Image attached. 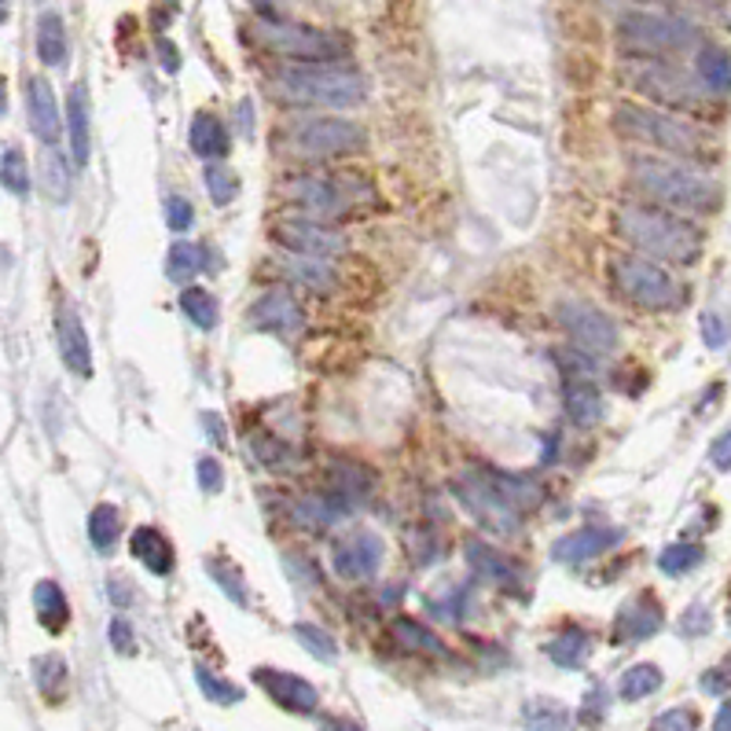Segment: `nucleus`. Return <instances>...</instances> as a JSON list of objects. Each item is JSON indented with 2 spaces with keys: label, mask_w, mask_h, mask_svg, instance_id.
<instances>
[{
  "label": "nucleus",
  "mask_w": 731,
  "mask_h": 731,
  "mask_svg": "<svg viewBox=\"0 0 731 731\" xmlns=\"http://www.w3.org/2000/svg\"><path fill=\"white\" fill-rule=\"evenodd\" d=\"M614 232L643 254L666 257V262L691 265L702 254V232L691 220L669 214L666 206L629 203L614 214Z\"/></svg>",
  "instance_id": "f257e3e1"
},
{
  "label": "nucleus",
  "mask_w": 731,
  "mask_h": 731,
  "mask_svg": "<svg viewBox=\"0 0 731 731\" xmlns=\"http://www.w3.org/2000/svg\"><path fill=\"white\" fill-rule=\"evenodd\" d=\"M632 185L666 210L714 214L720 206V185L706 169L680 166L666 159H632Z\"/></svg>",
  "instance_id": "f03ea898"
},
{
  "label": "nucleus",
  "mask_w": 731,
  "mask_h": 731,
  "mask_svg": "<svg viewBox=\"0 0 731 731\" xmlns=\"http://www.w3.org/2000/svg\"><path fill=\"white\" fill-rule=\"evenodd\" d=\"M276 92H280L287 103H298V108L350 111L368 100V81H364L357 71H342V66H327V63H305V66H287V71H280Z\"/></svg>",
  "instance_id": "7ed1b4c3"
},
{
  "label": "nucleus",
  "mask_w": 731,
  "mask_h": 731,
  "mask_svg": "<svg viewBox=\"0 0 731 731\" xmlns=\"http://www.w3.org/2000/svg\"><path fill=\"white\" fill-rule=\"evenodd\" d=\"M254 41L273 55L294 63H335L350 52V41L335 30H320V26L291 23V18H257L254 23Z\"/></svg>",
  "instance_id": "20e7f679"
},
{
  "label": "nucleus",
  "mask_w": 731,
  "mask_h": 731,
  "mask_svg": "<svg viewBox=\"0 0 731 731\" xmlns=\"http://www.w3.org/2000/svg\"><path fill=\"white\" fill-rule=\"evenodd\" d=\"M614 129L629 140L651 143L658 151H669V155L680 159H698L706 151V140L695 125L672 118V114L651 111V108H637V103H618L614 111Z\"/></svg>",
  "instance_id": "39448f33"
},
{
  "label": "nucleus",
  "mask_w": 731,
  "mask_h": 731,
  "mask_svg": "<svg viewBox=\"0 0 731 731\" xmlns=\"http://www.w3.org/2000/svg\"><path fill=\"white\" fill-rule=\"evenodd\" d=\"M610 280H614V291H618L625 302L640 305V310H647V313H666L684 302V291H680L677 276L640 254L614 257Z\"/></svg>",
  "instance_id": "423d86ee"
},
{
  "label": "nucleus",
  "mask_w": 731,
  "mask_h": 731,
  "mask_svg": "<svg viewBox=\"0 0 731 731\" xmlns=\"http://www.w3.org/2000/svg\"><path fill=\"white\" fill-rule=\"evenodd\" d=\"M618 45L640 60H661V55H680L698 45V26L680 15H651L632 12L618 23Z\"/></svg>",
  "instance_id": "0eeeda50"
},
{
  "label": "nucleus",
  "mask_w": 731,
  "mask_h": 731,
  "mask_svg": "<svg viewBox=\"0 0 731 731\" xmlns=\"http://www.w3.org/2000/svg\"><path fill=\"white\" fill-rule=\"evenodd\" d=\"M364 129L357 122L345 118H302L287 129V148L305 159H327V155H357L364 148Z\"/></svg>",
  "instance_id": "6e6552de"
},
{
  "label": "nucleus",
  "mask_w": 731,
  "mask_h": 731,
  "mask_svg": "<svg viewBox=\"0 0 731 731\" xmlns=\"http://www.w3.org/2000/svg\"><path fill=\"white\" fill-rule=\"evenodd\" d=\"M452 493H456L459 504L470 512V518H478V526L489 529V533L512 537V533H518V526H522V515L496 493V486L489 482L486 470L459 475L456 482H452Z\"/></svg>",
  "instance_id": "1a4fd4ad"
},
{
  "label": "nucleus",
  "mask_w": 731,
  "mask_h": 731,
  "mask_svg": "<svg viewBox=\"0 0 731 731\" xmlns=\"http://www.w3.org/2000/svg\"><path fill=\"white\" fill-rule=\"evenodd\" d=\"M629 85L637 92H643L647 100L661 103V108H677L691 111L698 108V85L695 78H688L684 71L661 63V60H640L629 66Z\"/></svg>",
  "instance_id": "9d476101"
},
{
  "label": "nucleus",
  "mask_w": 731,
  "mask_h": 731,
  "mask_svg": "<svg viewBox=\"0 0 731 731\" xmlns=\"http://www.w3.org/2000/svg\"><path fill=\"white\" fill-rule=\"evenodd\" d=\"M559 324L566 327V335L574 339L577 350L592 353V357H610L621 342L618 324L603 310H595L592 302H581V298L559 302Z\"/></svg>",
  "instance_id": "9b49d317"
},
{
  "label": "nucleus",
  "mask_w": 731,
  "mask_h": 731,
  "mask_svg": "<svg viewBox=\"0 0 731 731\" xmlns=\"http://www.w3.org/2000/svg\"><path fill=\"white\" fill-rule=\"evenodd\" d=\"M382 555H387V544H382V537L371 533V529H350V533L339 537V544L331 547L335 574L345 577V581H364V577L379 574Z\"/></svg>",
  "instance_id": "f8f14e48"
},
{
  "label": "nucleus",
  "mask_w": 731,
  "mask_h": 731,
  "mask_svg": "<svg viewBox=\"0 0 731 731\" xmlns=\"http://www.w3.org/2000/svg\"><path fill=\"white\" fill-rule=\"evenodd\" d=\"M273 239H276V243H283L287 250H294V254H302V257H324V262L345 250V236L342 232H331V228L316 225V220H305V217L276 220Z\"/></svg>",
  "instance_id": "ddd939ff"
},
{
  "label": "nucleus",
  "mask_w": 731,
  "mask_h": 731,
  "mask_svg": "<svg viewBox=\"0 0 731 731\" xmlns=\"http://www.w3.org/2000/svg\"><path fill=\"white\" fill-rule=\"evenodd\" d=\"M464 559H467L470 574H475L478 581H489V584H496V589H504L512 595L522 592V584H526L522 566H515L504 552L489 547L486 541H478V537H467L464 541Z\"/></svg>",
  "instance_id": "4468645a"
},
{
  "label": "nucleus",
  "mask_w": 731,
  "mask_h": 731,
  "mask_svg": "<svg viewBox=\"0 0 731 731\" xmlns=\"http://www.w3.org/2000/svg\"><path fill=\"white\" fill-rule=\"evenodd\" d=\"M254 684L265 688V695L276 702V706L291 709V714H316L320 706V695L310 680L294 677V672H280V669H254Z\"/></svg>",
  "instance_id": "2eb2a0df"
},
{
  "label": "nucleus",
  "mask_w": 731,
  "mask_h": 731,
  "mask_svg": "<svg viewBox=\"0 0 731 731\" xmlns=\"http://www.w3.org/2000/svg\"><path fill=\"white\" fill-rule=\"evenodd\" d=\"M661 621H666V614H661L658 600H654L651 592L632 595V600L618 610V618H614V643L651 640L654 632L661 629Z\"/></svg>",
  "instance_id": "dca6fc26"
},
{
  "label": "nucleus",
  "mask_w": 731,
  "mask_h": 731,
  "mask_svg": "<svg viewBox=\"0 0 731 731\" xmlns=\"http://www.w3.org/2000/svg\"><path fill=\"white\" fill-rule=\"evenodd\" d=\"M55 339H60V353H63L66 368L78 375V379H89L92 375V345H89V335H85L81 316L74 313L71 305H63V310L55 313Z\"/></svg>",
  "instance_id": "f3484780"
},
{
  "label": "nucleus",
  "mask_w": 731,
  "mask_h": 731,
  "mask_svg": "<svg viewBox=\"0 0 731 731\" xmlns=\"http://www.w3.org/2000/svg\"><path fill=\"white\" fill-rule=\"evenodd\" d=\"M283 196L298 203L302 210H310L316 217H335L345 210V196L339 185H331V180L324 177H298V180H287Z\"/></svg>",
  "instance_id": "a211bd4d"
},
{
  "label": "nucleus",
  "mask_w": 731,
  "mask_h": 731,
  "mask_svg": "<svg viewBox=\"0 0 731 731\" xmlns=\"http://www.w3.org/2000/svg\"><path fill=\"white\" fill-rule=\"evenodd\" d=\"M621 529L614 526H581L577 533L563 537L559 544H555V559L559 563H589L595 555H603L607 547L621 544Z\"/></svg>",
  "instance_id": "6ab92c4d"
},
{
  "label": "nucleus",
  "mask_w": 731,
  "mask_h": 731,
  "mask_svg": "<svg viewBox=\"0 0 731 731\" xmlns=\"http://www.w3.org/2000/svg\"><path fill=\"white\" fill-rule=\"evenodd\" d=\"M250 324L257 331H273V335H291L298 324H302V310L294 305V298L287 291H268L250 305Z\"/></svg>",
  "instance_id": "aec40b11"
},
{
  "label": "nucleus",
  "mask_w": 731,
  "mask_h": 731,
  "mask_svg": "<svg viewBox=\"0 0 731 731\" xmlns=\"http://www.w3.org/2000/svg\"><path fill=\"white\" fill-rule=\"evenodd\" d=\"M26 108H30V125L37 140L41 143L60 140L63 118H60V108H55V92L52 85H48V78H30V85H26Z\"/></svg>",
  "instance_id": "412c9836"
},
{
  "label": "nucleus",
  "mask_w": 731,
  "mask_h": 731,
  "mask_svg": "<svg viewBox=\"0 0 731 731\" xmlns=\"http://www.w3.org/2000/svg\"><path fill=\"white\" fill-rule=\"evenodd\" d=\"M66 125H71V155L74 166L85 169L92 155V129H89V89L78 81L66 96Z\"/></svg>",
  "instance_id": "4be33fe9"
},
{
  "label": "nucleus",
  "mask_w": 731,
  "mask_h": 731,
  "mask_svg": "<svg viewBox=\"0 0 731 731\" xmlns=\"http://www.w3.org/2000/svg\"><path fill=\"white\" fill-rule=\"evenodd\" d=\"M188 143H191V151H196L199 159H206V162L228 159L225 122H220L217 114H210V111H199L196 118H191V125H188Z\"/></svg>",
  "instance_id": "5701e85b"
},
{
  "label": "nucleus",
  "mask_w": 731,
  "mask_h": 731,
  "mask_svg": "<svg viewBox=\"0 0 731 731\" xmlns=\"http://www.w3.org/2000/svg\"><path fill=\"white\" fill-rule=\"evenodd\" d=\"M129 552L133 559H140L155 577H166L173 570V544L155 526H137V533L129 537Z\"/></svg>",
  "instance_id": "b1692460"
},
{
  "label": "nucleus",
  "mask_w": 731,
  "mask_h": 731,
  "mask_svg": "<svg viewBox=\"0 0 731 731\" xmlns=\"http://www.w3.org/2000/svg\"><path fill=\"white\" fill-rule=\"evenodd\" d=\"M566 416H570L577 427H595V423L603 419V393L595 390L589 375L566 379Z\"/></svg>",
  "instance_id": "393cba45"
},
{
  "label": "nucleus",
  "mask_w": 731,
  "mask_h": 731,
  "mask_svg": "<svg viewBox=\"0 0 731 731\" xmlns=\"http://www.w3.org/2000/svg\"><path fill=\"white\" fill-rule=\"evenodd\" d=\"M34 610H37V621H41L52 637L71 625V603H66V595L55 581H37L34 584Z\"/></svg>",
  "instance_id": "a878e982"
},
{
  "label": "nucleus",
  "mask_w": 731,
  "mask_h": 731,
  "mask_svg": "<svg viewBox=\"0 0 731 731\" xmlns=\"http://www.w3.org/2000/svg\"><path fill=\"white\" fill-rule=\"evenodd\" d=\"M210 268V250L196 243H173L166 250V276L173 283H196V276H203Z\"/></svg>",
  "instance_id": "bb28decb"
},
{
  "label": "nucleus",
  "mask_w": 731,
  "mask_h": 731,
  "mask_svg": "<svg viewBox=\"0 0 731 731\" xmlns=\"http://www.w3.org/2000/svg\"><path fill=\"white\" fill-rule=\"evenodd\" d=\"M695 66H698V81L706 85V92H717V96L731 92V55H728V48L702 45Z\"/></svg>",
  "instance_id": "cd10ccee"
},
{
  "label": "nucleus",
  "mask_w": 731,
  "mask_h": 731,
  "mask_svg": "<svg viewBox=\"0 0 731 731\" xmlns=\"http://www.w3.org/2000/svg\"><path fill=\"white\" fill-rule=\"evenodd\" d=\"M522 724L529 731H574V714L555 698H529L522 709Z\"/></svg>",
  "instance_id": "c85d7f7f"
},
{
  "label": "nucleus",
  "mask_w": 731,
  "mask_h": 731,
  "mask_svg": "<svg viewBox=\"0 0 731 731\" xmlns=\"http://www.w3.org/2000/svg\"><path fill=\"white\" fill-rule=\"evenodd\" d=\"M489 475V482L496 486V493L507 500V504L515 507L518 515H526V512H533L537 504H541V486H533L529 478H518V475H507V470H486Z\"/></svg>",
  "instance_id": "c756f323"
},
{
  "label": "nucleus",
  "mask_w": 731,
  "mask_h": 731,
  "mask_svg": "<svg viewBox=\"0 0 731 731\" xmlns=\"http://www.w3.org/2000/svg\"><path fill=\"white\" fill-rule=\"evenodd\" d=\"M37 60L45 66L66 63V26L55 12H45L37 18Z\"/></svg>",
  "instance_id": "7c9ffc66"
},
{
  "label": "nucleus",
  "mask_w": 731,
  "mask_h": 731,
  "mask_svg": "<svg viewBox=\"0 0 731 731\" xmlns=\"http://www.w3.org/2000/svg\"><path fill=\"white\" fill-rule=\"evenodd\" d=\"M41 188L45 196L52 199V203H66L71 199V166H66V159L55 151V143H45L41 151Z\"/></svg>",
  "instance_id": "2f4dec72"
},
{
  "label": "nucleus",
  "mask_w": 731,
  "mask_h": 731,
  "mask_svg": "<svg viewBox=\"0 0 731 731\" xmlns=\"http://www.w3.org/2000/svg\"><path fill=\"white\" fill-rule=\"evenodd\" d=\"M589 654H592V640L584 629H566L547 643V658L563 669H581L584 661H589Z\"/></svg>",
  "instance_id": "473e14b6"
},
{
  "label": "nucleus",
  "mask_w": 731,
  "mask_h": 731,
  "mask_svg": "<svg viewBox=\"0 0 731 731\" xmlns=\"http://www.w3.org/2000/svg\"><path fill=\"white\" fill-rule=\"evenodd\" d=\"M342 515H345V504L331 496H305L302 504L294 507V522L305 529H327L339 522Z\"/></svg>",
  "instance_id": "72a5a7b5"
},
{
  "label": "nucleus",
  "mask_w": 731,
  "mask_h": 731,
  "mask_svg": "<svg viewBox=\"0 0 731 731\" xmlns=\"http://www.w3.org/2000/svg\"><path fill=\"white\" fill-rule=\"evenodd\" d=\"M118 537H122V515H118V507H114V504H100L92 512V518H89V541L96 544V552L111 555L114 544H118Z\"/></svg>",
  "instance_id": "f704fd0d"
},
{
  "label": "nucleus",
  "mask_w": 731,
  "mask_h": 731,
  "mask_svg": "<svg viewBox=\"0 0 731 731\" xmlns=\"http://www.w3.org/2000/svg\"><path fill=\"white\" fill-rule=\"evenodd\" d=\"M180 310L199 331H214L217 327V298L206 291V287H185L180 291Z\"/></svg>",
  "instance_id": "c9c22d12"
},
{
  "label": "nucleus",
  "mask_w": 731,
  "mask_h": 731,
  "mask_svg": "<svg viewBox=\"0 0 731 731\" xmlns=\"http://www.w3.org/2000/svg\"><path fill=\"white\" fill-rule=\"evenodd\" d=\"M66 661L60 654H45V658L34 661V680H37V691L48 698V702H60L63 691H66Z\"/></svg>",
  "instance_id": "e433bc0d"
},
{
  "label": "nucleus",
  "mask_w": 731,
  "mask_h": 731,
  "mask_svg": "<svg viewBox=\"0 0 731 731\" xmlns=\"http://www.w3.org/2000/svg\"><path fill=\"white\" fill-rule=\"evenodd\" d=\"M393 637H398L401 647H408V651H423V654H434V658H445V643H441L430 629H423L419 621H412V618L393 621Z\"/></svg>",
  "instance_id": "4c0bfd02"
},
{
  "label": "nucleus",
  "mask_w": 731,
  "mask_h": 731,
  "mask_svg": "<svg viewBox=\"0 0 731 731\" xmlns=\"http://www.w3.org/2000/svg\"><path fill=\"white\" fill-rule=\"evenodd\" d=\"M658 688H661V669L651 666V661H640V666H632L621 677V688L618 691H621L625 702H640V698L654 695Z\"/></svg>",
  "instance_id": "58836bf2"
},
{
  "label": "nucleus",
  "mask_w": 731,
  "mask_h": 731,
  "mask_svg": "<svg viewBox=\"0 0 731 731\" xmlns=\"http://www.w3.org/2000/svg\"><path fill=\"white\" fill-rule=\"evenodd\" d=\"M0 185L18 199L30 196V166H26V155L18 148H8L0 155Z\"/></svg>",
  "instance_id": "ea45409f"
},
{
  "label": "nucleus",
  "mask_w": 731,
  "mask_h": 731,
  "mask_svg": "<svg viewBox=\"0 0 731 731\" xmlns=\"http://www.w3.org/2000/svg\"><path fill=\"white\" fill-rule=\"evenodd\" d=\"M698 563H702L698 544H669L666 552L658 555V570L666 577H684L688 570H695Z\"/></svg>",
  "instance_id": "a19ab883"
},
{
  "label": "nucleus",
  "mask_w": 731,
  "mask_h": 731,
  "mask_svg": "<svg viewBox=\"0 0 731 731\" xmlns=\"http://www.w3.org/2000/svg\"><path fill=\"white\" fill-rule=\"evenodd\" d=\"M291 276H294V280H302L305 287H316V291H331V283H335V273L327 268L324 257H302V254H294Z\"/></svg>",
  "instance_id": "79ce46f5"
},
{
  "label": "nucleus",
  "mask_w": 731,
  "mask_h": 731,
  "mask_svg": "<svg viewBox=\"0 0 731 731\" xmlns=\"http://www.w3.org/2000/svg\"><path fill=\"white\" fill-rule=\"evenodd\" d=\"M294 637H298V643H302L305 651L313 654V658H320V661H335V654H339V647H335V637H327L320 625L298 621L294 625Z\"/></svg>",
  "instance_id": "37998d69"
},
{
  "label": "nucleus",
  "mask_w": 731,
  "mask_h": 731,
  "mask_svg": "<svg viewBox=\"0 0 731 731\" xmlns=\"http://www.w3.org/2000/svg\"><path fill=\"white\" fill-rule=\"evenodd\" d=\"M206 570H210V577H214L217 589L225 592L228 600L236 603V607H247V584H243V577L236 574V566H232V563L210 559V563H206Z\"/></svg>",
  "instance_id": "c03bdc74"
},
{
  "label": "nucleus",
  "mask_w": 731,
  "mask_h": 731,
  "mask_svg": "<svg viewBox=\"0 0 731 731\" xmlns=\"http://www.w3.org/2000/svg\"><path fill=\"white\" fill-rule=\"evenodd\" d=\"M196 684L203 688V695L210 702H217V706H236V702H243V691L228 684V680H217L206 666H196Z\"/></svg>",
  "instance_id": "a18cd8bd"
},
{
  "label": "nucleus",
  "mask_w": 731,
  "mask_h": 731,
  "mask_svg": "<svg viewBox=\"0 0 731 731\" xmlns=\"http://www.w3.org/2000/svg\"><path fill=\"white\" fill-rule=\"evenodd\" d=\"M206 188H210V199H214L217 206H228L239 196V177L228 166L214 162V166H206Z\"/></svg>",
  "instance_id": "49530a36"
},
{
  "label": "nucleus",
  "mask_w": 731,
  "mask_h": 731,
  "mask_svg": "<svg viewBox=\"0 0 731 731\" xmlns=\"http://www.w3.org/2000/svg\"><path fill=\"white\" fill-rule=\"evenodd\" d=\"M647 731H698V714L688 706L666 709V714L654 717V724Z\"/></svg>",
  "instance_id": "de8ad7c7"
},
{
  "label": "nucleus",
  "mask_w": 731,
  "mask_h": 731,
  "mask_svg": "<svg viewBox=\"0 0 731 731\" xmlns=\"http://www.w3.org/2000/svg\"><path fill=\"white\" fill-rule=\"evenodd\" d=\"M196 478H199V489L210 493V496L225 489V467H220L214 456H199L196 459Z\"/></svg>",
  "instance_id": "09e8293b"
},
{
  "label": "nucleus",
  "mask_w": 731,
  "mask_h": 731,
  "mask_svg": "<svg viewBox=\"0 0 731 731\" xmlns=\"http://www.w3.org/2000/svg\"><path fill=\"white\" fill-rule=\"evenodd\" d=\"M191 220H196V206L180 196H169L166 199V225L173 232H185V228H191Z\"/></svg>",
  "instance_id": "8fccbe9b"
},
{
  "label": "nucleus",
  "mask_w": 731,
  "mask_h": 731,
  "mask_svg": "<svg viewBox=\"0 0 731 731\" xmlns=\"http://www.w3.org/2000/svg\"><path fill=\"white\" fill-rule=\"evenodd\" d=\"M680 632H684V637H706L709 632V610L702 607V603L688 607V614L680 618Z\"/></svg>",
  "instance_id": "3c124183"
},
{
  "label": "nucleus",
  "mask_w": 731,
  "mask_h": 731,
  "mask_svg": "<svg viewBox=\"0 0 731 731\" xmlns=\"http://www.w3.org/2000/svg\"><path fill=\"white\" fill-rule=\"evenodd\" d=\"M607 706H610V702H607V691H603V688H592V691H589V698H584L581 720H584V724H600L603 714H607Z\"/></svg>",
  "instance_id": "603ef678"
},
{
  "label": "nucleus",
  "mask_w": 731,
  "mask_h": 731,
  "mask_svg": "<svg viewBox=\"0 0 731 731\" xmlns=\"http://www.w3.org/2000/svg\"><path fill=\"white\" fill-rule=\"evenodd\" d=\"M111 647L118 654H137V637H133V629H129V621H125V618L111 621Z\"/></svg>",
  "instance_id": "864d4df0"
},
{
  "label": "nucleus",
  "mask_w": 731,
  "mask_h": 731,
  "mask_svg": "<svg viewBox=\"0 0 731 731\" xmlns=\"http://www.w3.org/2000/svg\"><path fill=\"white\" fill-rule=\"evenodd\" d=\"M702 335H706V342L714 345V350H720V345L728 342V324L720 320L717 313H706L702 316Z\"/></svg>",
  "instance_id": "5fc2aeb1"
},
{
  "label": "nucleus",
  "mask_w": 731,
  "mask_h": 731,
  "mask_svg": "<svg viewBox=\"0 0 731 731\" xmlns=\"http://www.w3.org/2000/svg\"><path fill=\"white\" fill-rule=\"evenodd\" d=\"M709 464H714L717 470H731V430H724V434L714 441V449H709Z\"/></svg>",
  "instance_id": "6e6d98bb"
},
{
  "label": "nucleus",
  "mask_w": 731,
  "mask_h": 731,
  "mask_svg": "<svg viewBox=\"0 0 731 731\" xmlns=\"http://www.w3.org/2000/svg\"><path fill=\"white\" fill-rule=\"evenodd\" d=\"M731 688V669H709L706 677H702V691L706 695H724Z\"/></svg>",
  "instance_id": "4d7b16f0"
},
{
  "label": "nucleus",
  "mask_w": 731,
  "mask_h": 731,
  "mask_svg": "<svg viewBox=\"0 0 731 731\" xmlns=\"http://www.w3.org/2000/svg\"><path fill=\"white\" fill-rule=\"evenodd\" d=\"M236 122H239V133H243V140H254V103H250V100L239 103Z\"/></svg>",
  "instance_id": "13d9d810"
},
{
  "label": "nucleus",
  "mask_w": 731,
  "mask_h": 731,
  "mask_svg": "<svg viewBox=\"0 0 731 731\" xmlns=\"http://www.w3.org/2000/svg\"><path fill=\"white\" fill-rule=\"evenodd\" d=\"M159 60H162V66H166V71H180V55H177V48H173L169 41L159 45Z\"/></svg>",
  "instance_id": "bf43d9fd"
},
{
  "label": "nucleus",
  "mask_w": 731,
  "mask_h": 731,
  "mask_svg": "<svg viewBox=\"0 0 731 731\" xmlns=\"http://www.w3.org/2000/svg\"><path fill=\"white\" fill-rule=\"evenodd\" d=\"M203 423L210 427V441H217V445H225V434H220V419L214 416V412H206Z\"/></svg>",
  "instance_id": "052dcab7"
},
{
  "label": "nucleus",
  "mask_w": 731,
  "mask_h": 731,
  "mask_svg": "<svg viewBox=\"0 0 731 731\" xmlns=\"http://www.w3.org/2000/svg\"><path fill=\"white\" fill-rule=\"evenodd\" d=\"M714 731H731V698L720 706V714H717V720H714Z\"/></svg>",
  "instance_id": "680f3d73"
},
{
  "label": "nucleus",
  "mask_w": 731,
  "mask_h": 731,
  "mask_svg": "<svg viewBox=\"0 0 731 731\" xmlns=\"http://www.w3.org/2000/svg\"><path fill=\"white\" fill-rule=\"evenodd\" d=\"M324 731H361V728L350 724V720H331V724H327Z\"/></svg>",
  "instance_id": "e2e57ef3"
},
{
  "label": "nucleus",
  "mask_w": 731,
  "mask_h": 731,
  "mask_svg": "<svg viewBox=\"0 0 731 731\" xmlns=\"http://www.w3.org/2000/svg\"><path fill=\"white\" fill-rule=\"evenodd\" d=\"M8 114V85H4V78H0V118Z\"/></svg>",
  "instance_id": "0e129e2a"
},
{
  "label": "nucleus",
  "mask_w": 731,
  "mask_h": 731,
  "mask_svg": "<svg viewBox=\"0 0 731 731\" xmlns=\"http://www.w3.org/2000/svg\"><path fill=\"white\" fill-rule=\"evenodd\" d=\"M0 23H8V0H0Z\"/></svg>",
  "instance_id": "69168bd1"
},
{
  "label": "nucleus",
  "mask_w": 731,
  "mask_h": 731,
  "mask_svg": "<svg viewBox=\"0 0 731 731\" xmlns=\"http://www.w3.org/2000/svg\"><path fill=\"white\" fill-rule=\"evenodd\" d=\"M647 4H661V0H647Z\"/></svg>",
  "instance_id": "338daca9"
}]
</instances>
